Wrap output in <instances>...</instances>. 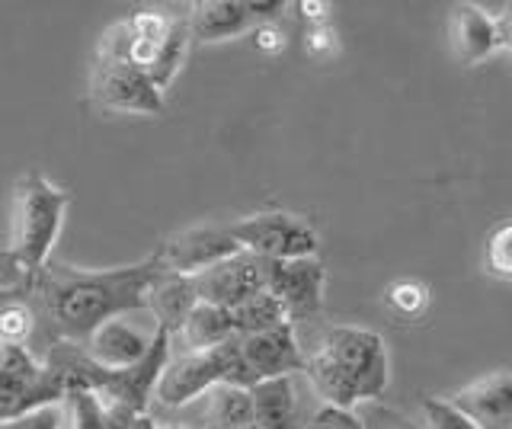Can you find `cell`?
Here are the masks:
<instances>
[{
	"instance_id": "obj_1",
	"label": "cell",
	"mask_w": 512,
	"mask_h": 429,
	"mask_svg": "<svg viewBox=\"0 0 512 429\" xmlns=\"http://www.w3.org/2000/svg\"><path fill=\"white\" fill-rule=\"evenodd\" d=\"M160 260L151 257L119 269H77L48 263L26 285L39 314V333L29 353L42 359L55 343H84L96 327L128 311L148 308V289L160 276Z\"/></svg>"
},
{
	"instance_id": "obj_2",
	"label": "cell",
	"mask_w": 512,
	"mask_h": 429,
	"mask_svg": "<svg viewBox=\"0 0 512 429\" xmlns=\"http://www.w3.org/2000/svg\"><path fill=\"white\" fill-rule=\"evenodd\" d=\"M68 202L71 196L39 170H26L13 183L10 244L4 253V263L10 266V282L16 289H26L29 279L42 273L48 260H52Z\"/></svg>"
},
{
	"instance_id": "obj_3",
	"label": "cell",
	"mask_w": 512,
	"mask_h": 429,
	"mask_svg": "<svg viewBox=\"0 0 512 429\" xmlns=\"http://www.w3.org/2000/svg\"><path fill=\"white\" fill-rule=\"evenodd\" d=\"M218 385L247 391L256 385V375L250 372L244 349H240V337H231L228 343L205 349V353H183L170 359L154 388V401L160 407H186Z\"/></svg>"
},
{
	"instance_id": "obj_4",
	"label": "cell",
	"mask_w": 512,
	"mask_h": 429,
	"mask_svg": "<svg viewBox=\"0 0 512 429\" xmlns=\"http://www.w3.org/2000/svg\"><path fill=\"white\" fill-rule=\"evenodd\" d=\"M320 349L340 365V369L356 381L362 404H375L384 397L391 385V359H388V346L384 337L368 327H330Z\"/></svg>"
},
{
	"instance_id": "obj_5",
	"label": "cell",
	"mask_w": 512,
	"mask_h": 429,
	"mask_svg": "<svg viewBox=\"0 0 512 429\" xmlns=\"http://www.w3.org/2000/svg\"><path fill=\"white\" fill-rule=\"evenodd\" d=\"M240 250H250L269 263L317 257L320 237L317 231L292 212H256L228 225Z\"/></svg>"
},
{
	"instance_id": "obj_6",
	"label": "cell",
	"mask_w": 512,
	"mask_h": 429,
	"mask_svg": "<svg viewBox=\"0 0 512 429\" xmlns=\"http://www.w3.org/2000/svg\"><path fill=\"white\" fill-rule=\"evenodd\" d=\"M90 100L103 113H132V116H160L164 113V93L151 77L135 68L128 58L96 55L90 68Z\"/></svg>"
},
{
	"instance_id": "obj_7",
	"label": "cell",
	"mask_w": 512,
	"mask_h": 429,
	"mask_svg": "<svg viewBox=\"0 0 512 429\" xmlns=\"http://www.w3.org/2000/svg\"><path fill=\"white\" fill-rule=\"evenodd\" d=\"M266 282H269V260L256 257L250 250H237L234 257L208 266L199 276H192L199 301L228 311L244 305L247 298L266 292Z\"/></svg>"
},
{
	"instance_id": "obj_8",
	"label": "cell",
	"mask_w": 512,
	"mask_h": 429,
	"mask_svg": "<svg viewBox=\"0 0 512 429\" xmlns=\"http://www.w3.org/2000/svg\"><path fill=\"white\" fill-rule=\"evenodd\" d=\"M240 244L234 241V234L228 225H196L186 231L170 234L164 244L157 247L154 257L167 273H180V276H199L208 266H215L221 260L234 257Z\"/></svg>"
},
{
	"instance_id": "obj_9",
	"label": "cell",
	"mask_w": 512,
	"mask_h": 429,
	"mask_svg": "<svg viewBox=\"0 0 512 429\" xmlns=\"http://www.w3.org/2000/svg\"><path fill=\"white\" fill-rule=\"evenodd\" d=\"M324 285H327V269L317 257L269 263L266 292H272L282 301L292 324L314 321L320 314V308H324Z\"/></svg>"
},
{
	"instance_id": "obj_10",
	"label": "cell",
	"mask_w": 512,
	"mask_h": 429,
	"mask_svg": "<svg viewBox=\"0 0 512 429\" xmlns=\"http://www.w3.org/2000/svg\"><path fill=\"white\" fill-rule=\"evenodd\" d=\"M240 349H244L250 372L256 375V385H260V381H269V378L298 375V372H304V362H308V356H304L298 346L295 324H282L276 330L240 337Z\"/></svg>"
},
{
	"instance_id": "obj_11",
	"label": "cell",
	"mask_w": 512,
	"mask_h": 429,
	"mask_svg": "<svg viewBox=\"0 0 512 429\" xmlns=\"http://www.w3.org/2000/svg\"><path fill=\"white\" fill-rule=\"evenodd\" d=\"M477 429H512V372H490L448 397Z\"/></svg>"
},
{
	"instance_id": "obj_12",
	"label": "cell",
	"mask_w": 512,
	"mask_h": 429,
	"mask_svg": "<svg viewBox=\"0 0 512 429\" xmlns=\"http://www.w3.org/2000/svg\"><path fill=\"white\" fill-rule=\"evenodd\" d=\"M260 26L250 0H199L189 7L192 42H228Z\"/></svg>"
},
{
	"instance_id": "obj_13",
	"label": "cell",
	"mask_w": 512,
	"mask_h": 429,
	"mask_svg": "<svg viewBox=\"0 0 512 429\" xmlns=\"http://www.w3.org/2000/svg\"><path fill=\"white\" fill-rule=\"evenodd\" d=\"M151 340H154V333L144 337L141 330L128 327L116 317V321H106L103 327H96L90 337L80 343V349H84L87 359L100 365V369L119 372V369H132V365H138L148 356Z\"/></svg>"
},
{
	"instance_id": "obj_14",
	"label": "cell",
	"mask_w": 512,
	"mask_h": 429,
	"mask_svg": "<svg viewBox=\"0 0 512 429\" xmlns=\"http://www.w3.org/2000/svg\"><path fill=\"white\" fill-rule=\"evenodd\" d=\"M496 49H503L500 20L477 4H458L452 10V52L461 65H480Z\"/></svg>"
},
{
	"instance_id": "obj_15",
	"label": "cell",
	"mask_w": 512,
	"mask_h": 429,
	"mask_svg": "<svg viewBox=\"0 0 512 429\" xmlns=\"http://www.w3.org/2000/svg\"><path fill=\"white\" fill-rule=\"evenodd\" d=\"M253 397V423L263 429H308L301 401L295 394V375L269 378L250 388Z\"/></svg>"
},
{
	"instance_id": "obj_16",
	"label": "cell",
	"mask_w": 512,
	"mask_h": 429,
	"mask_svg": "<svg viewBox=\"0 0 512 429\" xmlns=\"http://www.w3.org/2000/svg\"><path fill=\"white\" fill-rule=\"evenodd\" d=\"M196 305H199V298H196V285H192V279L160 269V276L148 289V311L157 317V327L167 330L170 337H176L183 321L189 317V311Z\"/></svg>"
},
{
	"instance_id": "obj_17",
	"label": "cell",
	"mask_w": 512,
	"mask_h": 429,
	"mask_svg": "<svg viewBox=\"0 0 512 429\" xmlns=\"http://www.w3.org/2000/svg\"><path fill=\"white\" fill-rule=\"evenodd\" d=\"M176 337L183 340L186 353H205V349H215L221 343H228L231 337H237V333H234V321H231L228 308L205 305V301H199V305L189 311V317L183 321V327H180Z\"/></svg>"
},
{
	"instance_id": "obj_18",
	"label": "cell",
	"mask_w": 512,
	"mask_h": 429,
	"mask_svg": "<svg viewBox=\"0 0 512 429\" xmlns=\"http://www.w3.org/2000/svg\"><path fill=\"white\" fill-rule=\"evenodd\" d=\"M202 401H205L202 407L205 429H244L253 423V397L247 388L218 385Z\"/></svg>"
},
{
	"instance_id": "obj_19",
	"label": "cell",
	"mask_w": 512,
	"mask_h": 429,
	"mask_svg": "<svg viewBox=\"0 0 512 429\" xmlns=\"http://www.w3.org/2000/svg\"><path fill=\"white\" fill-rule=\"evenodd\" d=\"M189 45H192V33H189V13H173V23H170V33L160 42V49L154 55V65L148 71L151 84L164 93L176 74L183 71L186 65V55H189Z\"/></svg>"
},
{
	"instance_id": "obj_20",
	"label": "cell",
	"mask_w": 512,
	"mask_h": 429,
	"mask_svg": "<svg viewBox=\"0 0 512 429\" xmlns=\"http://www.w3.org/2000/svg\"><path fill=\"white\" fill-rule=\"evenodd\" d=\"M231 321H234L237 337H253V333H266L282 324H292L282 308V301L272 292H260V295L247 298L244 305H237L231 311Z\"/></svg>"
},
{
	"instance_id": "obj_21",
	"label": "cell",
	"mask_w": 512,
	"mask_h": 429,
	"mask_svg": "<svg viewBox=\"0 0 512 429\" xmlns=\"http://www.w3.org/2000/svg\"><path fill=\"white\" fill-rule=\"evenodd\" d=\"M36 333H39V314L32 308L26 292L13 295L10 301L0 305V343L16 349H32Z\"/></svg>"
},
{
	"instance_id": "obj_22",
	"label": "cell",
	"mask_w": 512,
	"mask_h": 429,
	"mask_svg": "<svg viewBox=\"0 0 512 429\" xmlns=\"http://www.w3.org/2000/svg\"><path fill=\"white\" fill-rule=\"evenodd\" d=\"M484 266L496 279H512V221H506V225H500L487 237Z\"/></svg>"
},
{
	"instance_id": "obj_23",
	"label": "cell",
	"mask_w": 512,
	"mask_h": 429,
	"mask_svg": "<svg viewBox=\"0 0 512 429\" xmlns=\"http://www.w3.org/2000/svg\"><path fill=\"white\" fill-rule=\"evenodd\" d=\"M423 417L426 429H477L452 401H442V397H423Z\"/></svg>"
},
{
	"instance_id": "obj_24",
	"label": "cell",
	"mask_w": 512,
	"mask_h": 429,
	"mask_svg": "<svg viewBox=\"0 0 512 429\" xmlns=\"http://www.w3.org/2000/svg\"><path fill=\"white\" fill-rule=\"evenodd\" d=\"M429 301V292L423 289L420 282L413 279H404V282H394L388 289V305L397 311V314H407V317H416Z\"/></svg>"
},
{
	"instance_id": "obj_25",
	"label": "cell",
	"mask_w": 512,
	"mask_h": 429,
	"mask_svg": "<svg viewBox=\"0 0 512 429\" xmlns=\"http://www.w3.org/2000/svg\"><path fill=\"white\" fill-rule=\"evenodd\" d=\"M0 429H64V401L36 407L13 420H0Z\"/></svg>"
},
{
	"instance_id": "obj_26",
	"label": "cell",
	"mask_w": 512,
	"mask_h": 429,
	"mask_svg": "<svg viewBox=\"0 0 512 429\" xmlns=\"http://www.w3.org/2000/svg\"><path fill=\"white\" fill-rule=\"evenodd\" d=\"M308 429H365V426L356 410H340V407L320 404L308 417Z\"/></svg>"
},
{
	"instance_id": "obj_27",
	"label": "cell",
	"mask_w": 512,
	"mask_h": 429,
	"mask_svg": "<svg viewBox=\"0 0 512 429\" xmlns=\"http://www.w3.org/2000/svg\"><path fill=\"white\" fill-rule=\"evenodd\" d=\"M362 417V426L365 429H423V426H416L413 420H407L400 410H391V407H384V404H372L365 413H359Z\"/></svg>"
},
{
	"instance_id": "obj_28",
	"label": "cell",
	"mask_w": 512,
	"mask_h": 429,
	"mask_svg": "<svg viewBox=\"0 0 512 429\" xmlns=\"http://www.w3.org/2000/svg\"><path fill=\"white\" fill-rule=\"evenodd\" d=\"M304 45H308V52L314 58H330L336 52V36H333V29L324 26V23H314L308 29V39H304Z\"/></svg>"
},
{
	"instance_id": "obj_29",
	"label": "cell",
	"mask_w": 512,
	"mask_h": 429,
	"mask_svg": "<svg viewBox=\"0 0 512 429\" xmlns=\"http://www.w3.org/2000/svg\"><path fill=\"white\" fill-rule=\"evenodd\" d=\"M256 45H260V49L279 52V49H282V33H279V29H272V26L266 23V26L256 29Z\"/></svg>"
},
{
	"instance_id": "obj_30",
	"label": "cell",
	"mask_w": 512,
	"mask_h": 429,
	"mask_svg": "<svg viewBox=\"0 0 512 429\" xmlns=\"http://www.w3.org/2000/svg\"><path fill=\"white\" fill-rule=\"evenodd\" d=\"M500 33H503V45H509V49H512V7L500 17Z\"/></svg>"
},
{
	"instance_id": "obj_31",
	"label": "cell",
	"mask_w": 512,
	"mask_h": 429,
	"mask_svg": "<svg viewBox=\"0 0 512 429\" xmlns=\"http://www.w3.org/2000/svg\"><path fill=\"white\" fill-rule=\"evenodd\" d=\"M128 429H157V420L154 417H148V413H144V417H138L132 426H128Z\"/></svg>"
},
{
	"instance_id": "obj_32",
	"label": "cell",
	"mask_w": 512,
	"mask_h": 429,
	"mask_svg": "<svg viewBox=\"0 0 512 429\" xmlns=\"http://www.w3.org/2000/svg\"><path fill=\"white\" fill-rule=\"evenodd\" d=\"M20 292H26V289H10V285H0V305H4V301H10L13 295H20Z\"/></svg>"
},
{
	"instance_id": "obj_33",
	"label": "cell",
	"mask_w": 512,
	"mask_h": 429,
	"mask_svg": "<svg viewBox=\"0 0 512 429\" xmlns=\"http://www.w3.org/2000/svg\"><path fill=\"white\" fill-rule=\"evenodd\" d=\"M157 429H186V426H160V423H157Z\"/></svg>"
},
{
	"instance_id": "obj_34",
	"label": "cell",
	"mask_w": 512,
	"mask_h": 429,
	"mask_svg": "<svg viewBox=\"0 0 512 429\" xmlns=\"http://www.w3.org/2000/svg\"><path fill=\"white\" fill-rule=\"evenodd\" d=\"M244 429H263V426H256V423H250V426H244Z\"/></svg>"
}]
</instances>
